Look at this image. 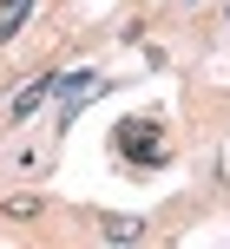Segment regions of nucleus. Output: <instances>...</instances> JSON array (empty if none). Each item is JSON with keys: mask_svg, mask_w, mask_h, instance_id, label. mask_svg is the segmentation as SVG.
Returning <instances> with one entry per match:
<instances>
[{"mask_svg": "<svg viewBox=\"0 0 230 249\" xmlns=\"http://www.w3.org/2000/svg\"><path fill=\"white\" fill-rule=\"evenodd\" d=\"M46 92H59V86H53V79H33V86H26V92H20V99H13V112H20V118H26V112H33V105H39V99H46Z\"/></svg>", "mask_w": 230, "mask_h": 249, "instance_id": "nucleus-2", "label": "nucleus"}, {"mask_svg": "<svg viewBox=\"0 0 230 249\" xmlns=\"http://www.w3.org/2000/svg\"><path fill=\"white\" fill-rule=\"evenodd\" d=\"M105 236H112V243H138L145 223H138V216H105Z\"/></svg>", "mask_w": 230, "mask_h": 249, "instance_id": "nucleus-1", "label": "nucleus"}]
</instances>
